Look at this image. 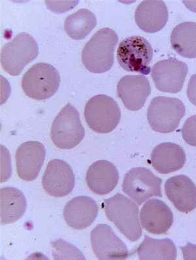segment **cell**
I'll return each instance as SVG.
<instances>
[{
	"mask_svg": "<svg viewBox=\"0 0 196 260\" xmlns=\"http://www.w3.org/2000/svg\"><path fill=\"white\" fill-rule=\"evenodd\" d=\"M118 42L117 34L112 29H100L84 47L82 61L93 74L108 72L114 63V52Z\"/></svg>",
	"mask_w": 196,
	"mask_h": 260,
	"instance_id": "obj_1",
	"label": "cell"
},
{
	"mask_svg": "<svg viewBox=\"0 0 196 260\" xmlns=\"http://www.w3.org/2000/svg\"><path fill=\"white\" fill-rule=\"evenodd\" d=\"M188 66L176 58L158 61L152 68L151 76L155 86L163 92L176 93L183 87Z\"/></svg>",
	"mask_w": 196,
	"mask_h": 260,
	"instance_id": "obj_10",
	"label": "cell"
},
{
	"mask_svg": "<svg viewBox=\"0 0 196 260\" xmlns=\"http://www.w3.org/2000/svg\"><path fill=\"white\" fill-rule=\"evenodd\" d=\"M38 54V45L32 36L20 33L2 48L1 65L9 74L17 76Z\"/></svg>",
	"mask_w": 196,
	"mask_h": 260,
	"instance_id": "obj_4",
	"label": "cell"
},
{
	"mask_svg": "<svg viewBox=\"0 0 196 260\" xmlns=\"http://www.w3.org/2000/svg\"><path fill=\"white\" fill-rule=\"evenodd\" d=\"M185 152L181 146L173 143H163L152 150L151 164L162 174L181 170L186 163Z\"/></svg>",
	"mask_w": 196,
	"mask_h": 260,
	"instance_id": "obj_20",
	"label": "cell"
},
{
	"mask_svg": "<svg viewBox=\"0 0 196 260\" xmlns=\"http://www.w3.org/2000/svg\"><path fill=\"white\" fill-rule=\"evenodd\" d=\"M166 196L178 211L188 213L196 208V186L185 175L171 177L165 184Z\"/></svg>",
	"mask_w": 196,
	"mask_h": 260,
	"instance_id": "obj_16",
	"label": "cell"
},
{
	"mask_svg": "<svg viewBox=\"0 0 196 260\" xmlns=\"http://www.w3.org/2000/svg\"><path fill=\"white\" fill-rule=\"evenodd\" d=\"M45 156L44 145L38 141H28L20 145L15 154L16 169L20 179L26 181L35 180L42 170Z\"/></svg>",
	"mask_w": 196,
	"mask_h": 260,
	"instance_id": "obj_13",
	"label": "cell"
},
{
	"mask_svg": "<svg viewBox=\"0 0 196 260\" xmlns=\"http://www.w3.org/2000/svg\"><path fill=\"white\" fill-rule=\"evenodd\" d=\"M184 259H196V245L188 243L181 247Z\"/></svg>",
	"mask_w": 196,
	"mask_h": 260,
	"instance_id": "obj_29",
	"label": "cell"
},
{
	"mask_svg": "<svg viewBox=\"0 0 196 260\" xmlns=\"http://www.w3.org/2000/svg\"><path fill=\"white\" fill-rule=\"evenodd\" d=\"M162 179L145 168L132 169L125 175L122 190L139 205L154 196L162 197Z\"/></svg>",
	"mask_w": 196,
	"mask_h": 260,
	"instance_id": "obj_9",
	"label": "cell"
},
{
	"mask_svg": "<svg viewBox=\"0 0 196 260\" xmlns=\"http://www.w3.org/2000/svg\"><path fill=\"white\" fill-rule=\"evenodd\" d=\"M52 246L53 248L54 259H85L83 254L76 247L62 239L53 242Z\"/></svg>",
	"mask_w": 196,
	"mask_h": 260,
	"instance_id": "obj_25",
	"label": "cell"
},
{
	"mask_svg": "<svg viewBox=\"0 0 196 260\" xmlns=\"http://www.w3.org/2000/svg\"><path fill=\"white\" fill-rule=\"evenodd\" d=\"M84 134L78 111L72 105H66L52 122V142L60 149H72L81 142Z\"/></svg>",
	"mask_w": 196,
	"mask_h": 260,
	"instance_id": "obj_7",
	"label": "cell"
},
{
	"mask_svg": "<svg viewBox=\"0 0 196 260\" xmlns=\"http://www.w3.org/2000/svg\"><path fill=\"white\" fill-rule=\"evenodd\" d=\"M2 170L1 182H4L10 179L11 174V166L10 156L5 147L2 146Z\"/></svg>",
	"mask_w": 196,
	"mask_h": 260,
	"instance_id": "obj_27",
	"label": "cell"
},
{
	"mask_svg": "<svg viewBox=\"0 0 196 260\" xmlns=\"http://www.w3.org/2000/svg\"><path fill=\"white\" fill-rule=\"evenodd\" d=\"M84 117L89 127L99 134H108L117 127L121 111L117 102L107 95H95L86 103Z\"/></svg>",
	"mask_w": 196,
	"mask_h": 260,
	"instance_id": "obj_5",
	"label": "cell"
},
{
	"mask_svg": "<svg viewBox=\"0 0 196 260\" xmlns=\"http://www.w3.org/2000/svg\"><path fill=\"white\" fill-rule=\"evenodd\" d=\"M75 182V175L69 164L59 159L49 161L42 178L43 189L48 194L65 197L74 190Z\"/></svg>",
	"mask_w": 196,
	"mask_h": 260,
	"instance_id": "obj_12",
	"label": "cell"
},
{
	"mask_svg": "<svg viewBox=\"0 0 196 260\" xmlns=\"http://www.w3.org/2000/svg\"><path fill=\"white\" fill-rule=\"evenodd\" d=\"M93 253L101 260L125 259L129 256L126 244L109 225L102 223L91 232Z\"/></svg>",
	"mask_w": 196,
	"mask_h": 260,
	"instance_id": "obj_11",
	"label": "cell"
},
{
	"mask_svg": "<svg viewBox=\"0 0 196 260\" xmlns=\"http://www.w3.org/2000/svg\"><path fill=\"white\" fill-rule=\"evenodd\" d=\"M139 259L147 260H174L177 257V248L170 239H154L145 236L138 249Z\"/></svg>",
	"mask_w": 196,
	"mask_h": 260,
	"instance_id": "obj_23",
	"label": "cell"
},
{
	"mask_svg": "<svg viewBox=\"0 0 196 260\" xmlns=\"http://www.w3.org/2000/svg\"><path fill=\"white\" fill-rule=\"evenodd\" d=\"M169 13L164 1H143L137 8L135 20L141 29L147 33L160 31L167 24Z\"/></svg>",
	"mask_w": 196,
	"mask_h": 260,
	"instance_id": "obj_19",
	"label": "cell"
},
{
	"mask_svg": "<svg viewBox=\"0 0 196 260\" xmlns=\"http://www.w3.org/2000/svg\"><path fill=\"white\" fill-rule=\"evenodd\" d=\"M171 45L184 58H196V22L178 24L171 36Z\"/></svg>",
	"mask_w": 196,
	"mask_h": 260,
	"instance_id": "obj_22",
	"label": "cell"
},
{
	"mask_svg": "<svg viewBox=\"0 0 196 260\" xmlns=\"http://www.w3.org/2000/svg\"><path fill=\"white\" fill-rule=\"evenodd\" d=\"M141 222L146 231L154 235L166 234L173 223V214L162 201H148L141 210Z\"/></svg>",
	"mask_w": 196,
	"mask_h": 260,
	"instance_id": "obj_15",
	"label": "cell"
},
{
	"mask_svg": "<svg viewBox=\"0 0 196 260\" xmlns=\"http://www.w3.org/2000/svg\"><path fill=\"white\" fill-rule=\"evenodd\" d=\"M96 24L95 15L86 9H81L66 18L64 29L73 40H81L92 31Z\"/></svg>",
	"mask_w": 196,
	"mask_h": 260,
	"instance_id": "obj_24",
	"label": "cell"
},
{
	"mask_svg": "<svg viewBox=\"0 0 196 260\" xmlns=\"http://www.w3.org/2000/svg\"><path fill=\"white\" fill-rule=\"evenodd\" d=\"M96 202L88 196L73 198L66 204L63 217L67 224L75 230H84L90 226L96 218Z\"/></svg>",
	"mask_w": 196,
	"mask_h": 260,
	"instance_id": "obj_18",
	"label": "cell"
},
{
	"mask_svg": "<svg viewBox=\"0 0 196 260\" xmlns=\"http://www.w3.org/2000/svg\"><path fill=\"white\" fill-rule=\"evenodd\" d=\"M26 198L21 191L12 187L0 190V216L2 224H10L20 220L26 211Z\"/></svg>",
	"mask_w": 196,
	"mask_h": 260,
	"instance_id": "obj_21",
	"label": "cell"
},
{
	"mask_svg": "<svg viewBox=\"0 0 196 260\" xmlns=\"http://www.w3.org/2000/svg\"><path fill=\"white\" fill-rule=\"evenodd\" d=\"M153 57V49L145 38L130 36L118 45L117 60L124 70L147 75L150 74V63Z\"/></svg>",
	"mask_w": 196,
	"mask_h": 260,
	"instance_id": "obj_8",
	"label": "cell"
},
{
	"mask_svg": "<svg viewBox=\"0 0 196 260\" xmlns=\"http://www.w3.org/2000/svg\"><path fill=\"white\" fill-rule=\"evenodd\" d=\"M186 113L181 100L174 98L158 96L150 102L147 118L151 128L161 134L171 133L179 127Z\"/></svg>",
	"mask_w": 196,
	"mask_h": 260,
	"instance_id": "obj_6",
	"label": "cell"
},
{
	"mask_svg": "<svg viewBox=\"0 0 196 260\" xmlns=\"http://www.w3.org/2000/svg\"><path fill=\"white\" fill-rule=\"evenodd\" d=\"M151 93L149 80L144 75H126L117 84V95L129 110H140Z\"/></svg>",
	"mask_w": 196,
	"mask_h": 260,
	"instance_id": "obj_14",
	"label": "cell"
},
{
	"mask_svg": "<svg viewBox=\"0 0 196 260\" xmlns=\"http://www.w3.org/2000/svg\"><path fill=\"white\" fill-rule=\"evenodd\" d=\"M103 208L107 217L127 239L138 241L142 235L138 205L126 196L118 193L105 200Z\"/></svg>",
	"mask_w": 196,
	"mask_h": 260,
	"instance_id": "obj_2",
	"label": "cell"
},
{
	"mask_svg": "<svg viewBox=\"0 0 196 260\" xmlns=\"http://www.w3.org/2000/svg\"><path fill=\"white\" fill-rule=\"evenodd\" d=\"M60 75L54 66L38 63L31 66L22 77L21 84L25 94L36 100H45L58 90Z\"/></svg>",
	"mask_w": 196,
	"mask_h": 260,
	"instance_id": "obj_3",
	"label": "cell"
},
{
	"mask_svg": "<svg viewBox=\"0 0 196 260\" xmlns=\"http://www.w3.org/2000/svg\"><path fill=\"white\" fill-rule=\"evenodd\" d=\"M187 96L191 104L196 106V74L193 75L189 81Z\"/></svg>",
	"mask_w": 196,
	"mask_h": 260,
	"instance_id": "obj_28",
	"label": "cell"
},
{
	"mask_svg": "<svg viewBox=\"0 0 196 260\" xmlns=\"http://www.w3.org/2000/svg\"><path fill=\"white\" fill-rule=\"evenodd\" d=\"M89 189L97 195H107L117 186L119 173L113 164L99 160L92 164L86 175Z\"/></svg>",
	"mask_w": 196,
	"mask_h": 260,
	"instance_id": "obj_17",
	"label": "cell"
},
{
	"mask_svg": "<svg viewBox=\"0 0 196 260\" xmlns=\"http://www.w3.org/2000/svg\"><path fill=\"white\" fill-rule=\"evenodd\" d=\"M182 136L186 143L196 147V115L188 118L184 122Z\"/></svg>",
	"mask_w": 196,
	"mask_h": 260,
	"instance_id": "obj_26",
	"label": "cell"
}]
</instances>
